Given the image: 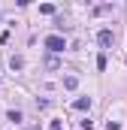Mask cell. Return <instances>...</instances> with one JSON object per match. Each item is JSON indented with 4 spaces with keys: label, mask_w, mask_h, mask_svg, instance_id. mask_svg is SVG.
I'll return each instance as SVG.
<instances>
[{
    "label": "cell",
    "mask_w": 127,
    "mask_h": 130,
    "mask_svg": "<svg viewBox=\"0 0 127 130\" xmlns=\"http://www.w3.org/2000/svg\"><path fill=\"white\" fill-rule=\"evenodd\" d=\"M106 130H121V121H106Z\"/></svg>",
    "instance_id": "9c48e42d"
},
{
    "label": "cell",
    "mask_w": 127,
    "mask_h": 130,
    "mask_svg": "<svg viewBox=\"0 0 127 130\" xmlns=\"http://www.w3.org/2000/svg\"><path fill=\"white\" fill-rule=\"evenodd\" d=\"M49 130H64V124H61V121H52V124H49Z\"/></svg>",
    "instance_id": "30bf717a"
},
{
    "label": "cell",
    "mask_w": 127,
    "mask_h": 130,
    "mask_svg": "<svg viewBox=\"0 0 127 130\" xmlns=\"http://www.w3.org/2000/svg\"><path fill=\"white\" fill-rule=\"evenodd\" d=\"M39 12H42V15H55V12H58V9H55V6H52V3H42V6H39Z\"/></svg>",
    "instance_id": "52a82bcc"
},
{
    "label": "cell",
    "mask_w": 127,
    "mask_h": 130,
    "mask_svg": "<svg viewBox=\"0 0 127 130\" xmlns=\"http://www.w3.org/2000/svg\"><path fill=\"white\" fill-rule=\"evenodd\" d=\"M97 42H100L103 48H112V45H115V33L112 30H100L97 33Z\"/></svg>",
    "instance_id": "7a4b0ae2"
},
{
    "label": "cell",
    "mask_w": 127,
    "mask_h": 130,
    "mask_svg": "<svg viewBox=\"0 0 127 130\" xmlns=\"http://www.w3.org/2000/svg\"><path fill=\"white\" fill-rule=\"evenodd\" d=\"M76 85H79V79H76V76H67V79H64V88H67V91H73Z\"/></svg>",
    "instance_id": "8992f818"
},
{
    "label": "cell",
    "mask_w": 127,
    "mask_h": 130,
    "mask_svg": "<svg viewBox=\"0 0 127 130\" xmlns=\"http://www.w3.org/2000/svg\"><path fill=\"white\" fill-rule=\"evenodd\" d=\"M82 130H94V124H91V121L85 118V121H82Z\"/></svg>",
    "instance_id": "8fae6325"
},
{
    "label": "cell",
    "mask_w": 127,
    "mask_h": 130,
    "mask_svg": "<svg viewBox=\"0 0 127 130\" xmlns=\"http://www.w3.org/2000/svg\"><path fill=\"white\" fill-rule=\"evenodd\" d=\"M42 42H45V48H49L52 55H58V52H64V48H67V42H64L61 33H52V36H45Z\"/></svg>",
    "instance_id": "6da1fadb"
},
{
    "label": "cell",
    "mask_w": 127,
    "mask_h": 130,
    "mask_svg": "<svg viewBox=\"0 0 127 130\" xmlns=\"http://www.w3.org/2000/svg\"><path fill=\"white\" fill-rule=\"evenodd\" d=\"M9 121H15V124H18V121H21V112H18V109H12V112H9Z\"/></svg>",
    "instance_id": "ba28073f"
},
{
    "label": "cell",
    "mask_w": 127,
    "mask_h": 130,
    "mask_svg": "<svg viewBox=\"0 0 127 130\" xmlns=\"http://www.w3.org/2000/svg\"><path fill=\"white\" fill-rule=\"evenodd\" d=\"M73 109H79V112H88V109H91V97H79L76 103H73Z\"/></svg>",
    "instance_id": "3957f363"
},
{
    "label": "cell",
    "mask_w": 127,
    "mask_h": 130,
    "mask_svg": "<svg viewBox=\"0 0 127 130\" xmlns=\"http://www.w3.org/2000/svg\"><path fill=\"white\" fill-rule=\"evenodd\" d=\"M30 130H39V127H30Z\"/></svg>",
    "instance_id": "7c38bea8"
},
{
    "label": "cell",
    "mask_w": 127,
    "mask_h": 130,
    "mask_svg": "<svg viewBox=\"0 0 127 130\" xmlns=\"http://www.w3.org/2000/svg\"><path fill=\"white\" fill-rule=\"evenodd\" d=\"M9 67H12V70H24V58H21V55H12V58H9Z\"/></svg>",
    "instance_id": "277c9868"
},
{
    "label": "cell",
    "mask_w": 127,
    "mask_h": 130,
    "mask_svg": "<svg viewBox=\"0 0 127 130\" xmlns=\"http://www.w3.org/2000/svg\"><path fill=\"white\" fill-rule=\"evenodd\" d=\"M58 67H61L58 55H49V58H45V70H58Z\"/></svg>",
    "instance_id": "5b68a950"
}]
</instances>
